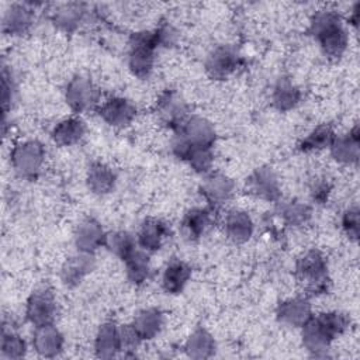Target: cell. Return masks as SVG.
Here are the masks:
<instances>
[{"label": "cell", "instance_id": "cell-1", "mask_svg": "<svg viewBox=\"0 0 360 360\" xmlns=\"http://www.w3.org/2000/svg\"><path fill=\"white\" fill-rule=\"evenodd\" d=\"M349 323L350 319L347 315L338 311L311 316L302 326V345L315 356L323 354L332 340L347 329Z\"/></svg>", "mask_w": 360, "mask_h": 360}, {"label": "cell", "instance_id": "cell-2", "mask_svg": "<svg viewBox=\"0 0 360 360\" xmlns=\"http://www.w3.org/2000/svg\"><path fill=\"white\" fill-rule=\"evenodd\" d=\"M311 34L326 56L339 58L347 46V32L343 21L332 10H322L315 14L311 22Z\"/></svg>", "mask_w": 360, "mask_h": 360}, {"label": "cell", "instance_id": "cell-3", "mask_svg": "<svg viewBox=\"0 0 360 360\" xmlns=\"http://www.w3.org/2000/svg\"><path fill=\"white\" fill-rule=\"evenodd\" d=\"M295 276L304 290L321 294L328 288V263L319 250H308L295 264Z\"/></svg>", "mask_w": 360, "mask_h": 360}, {"label": "cell", "instance_id": "cell-4", "mask_svg": "<svg viewBox=\"0 0 360 360\" xmlns=\"http://www.w3.org/2000/svg\"><path fill=\"white\" fill-rule=\"evenodd\" d=\"M159 46L156 31H141L129 39L128 65L132 73L141 79L149 76L155 62V51Z\"/></svg>", "mask_w": 360, "mask_h": 360}, {"label": "cell", "instance_id": "cell-5", "mask_svg": "<svg viewBox=\"0 0 360 360\" xmlns=\"http://www.w3.org/2000/svg\"><path fill=\"white\" fill-rule=\"evenodd\" d=\"M45 160V149L38 141H24L11 150V165L15 172L27 179L35 177Z\"/></svg>", "mask_w": 360, "mask_h": 360}, {"label": "cell", "instance_id": "cell-6", "mask_svg": "<svg viewBox=\"0 0 360 360\" xmlns=\"http://www.w3.org/2000/svg\"><path fill=\"white\" fill-rule=\"evenodd\" d=\"M174 142L186 146L212 148V143L215 142V128L207 118L193 115L180 127Z\"/></svg>", "mask_w": 360, "mask_h": 360}, {"label": "cell", "instance_id": "cell-7", "mask_svg": "<svg viewBox=\"0 0 360 360\" xmlns=\"http://www.w3.org/2000/svg\"><path fill=\"white\" fill-rule=\"evenodd\" d=\"M25 314L28 321L35 328L52 323L56 315V302L53 292L48 287L37 288L27 301Z\"/></svg>", "mask_w": 360, "mask_h": 360}, {"label": "cell", "instance_id": "cell-8", "mask_svg": "<svg viewBox=\"0 0 360 360\" xmlns=\"http://www.w3.org/2000/svg\"><path fill=\"white\" fill-rule=\"evenodd\" d=\"M66 103L76 112H83L90 110L98 98V91L93 82L83 76L73 77L65 91Z\"/></svg>", "mask_w": 360, "mask_h": 360}, {"label": "cell", "instance_id": "cell-9", "mask_svg": "<svg viewBox=\"0 0 360 360\" xmlns=\"http://www.w3.org/2000/svg\"><path fill=\"white\" fill-rule=\"evenodd\" d=\"M156 111L159 120L170 127V128H180L184 121L187 120V105L183 98L176 91H165L156 104Z\"/></svg>", "mask_w": 360, "mask_h": 360}, {"label": "cell", "instance_id": "cell-10", "mask_svg": "<svg viewBox=\"0 0 360 360\" xmlns=\"http://www.w3.org/2000/svg\"><path fill=\"white\" fill-rule=\"evenodd\" d=\"M248 191L262 200L276 201L280 197L278 180L273 169L259 167L256 169L246 181Z\"/></svg>", "mask_w": 360, "mask_h": 360}, {"label": "cell", "instance_id": "cell-11", "mask_svg": "<svg viewBox=\"0 0 360 360\" xmlns=\"http://www.w3.org/2000/svg\"><path fill=\"white\" fill-rule=\"evenodd\" d=\"M239 58L231 46L215 48L205 60L207 73L218 80L226 79L238 68Z\"/></svg>", "mask_w": 360, "mask_h": 360}, {"label": "cell", "instance_id": "cell-12", "mask_svg": "<svg viewBox=\"0 0 360 360\" xmlns=\"http://www.w3.org/2000/svg\"><path fill=\"white\" fill-rule=\"evenodd\" d=\"M105 235L101 225L94 218L83 219L75 231V245L79 252L93 253L105 243Z\"/></svg>", "mask_w": 360, "mask_h": 360}, {"label": "cell", "instance_id": "cell-13", "mask_svg": "<svg viewBox=\"0 0 360 360\" xmlns=\"http://www.w3.org/2000/svg\"><path fill=\"white\" fill-rule=\"evenodd\" d=\"M98 114L108 125L121 128L128 125L134 120L135 107L127 98L112 97L101 104Z\"/></svg>", "mask_w": 360, "mask_h": 360}, {"label": "cell", "instance_id": "cell-14", "mask_svg": "<svg viewBox=\"0 0 360 360\" xmlns=\"http://www.w3.org/2000/svg\"><path fill=\"white\" fill-rule=\"evenodd\" d=\"M312 316L311 304L305 298H288L278 304L277 318L283 323L294 328H302Z\"/></svg>", "mask_w": 360, "mask_h": 360}, {"label": "cell", "instance_id": "cell-15", "mask_svg": "<svg viewBox=\"0 0 360 360\" xmlns=\"http://www.w3.org/2000/svg\"><path fill=\"white\" fill-rule=\"evenodd\" d=\"M32 346L42 357H55L62 352L63 336L53 323L37 326L32 336Z\"/></svg>", "mask_w": 360, "mask_h": 360}, {"label": "cell", "instance_id": "cell-16", "mask_svg": "<svg viewBox=\"0 0 360 360\" xmlns=\"http://www.w3.org/2000/svg\"><path fill=\"white\" fill-rule=\"evenodd\" d=\"M94 267V257L93 253L79 252L76 256H72L65 262L60 270V278L65 285L75 287L77 285L82 278L89 274Z\"/></svg>", "mask_w": 360, "mask_h": 360}, {"label": "cell", "instance_id": "cell-17", "mask_svg": "<svg viewBox=\"0 0 360 360\" xmlns=\"http://www.w3.org/2000/svg\"><path fill=\"white\" fill-rule=\"evenodd\" d=\"M96 354L101 359H111L120 350H122V340H121V330L112 322H107L100 326L96 342H94Z\"/></svg>", "mask_w": 360, "mask_h": 360}, {"label": "cell", "instance_id": "cell-18", "mask_svg": "<svg viewBox=\"0 0 360 360\" xmlns=\"http://www.w3.org/2000/svg\"><path fill=\"white\" fill-rule=\"evenodd\" d=\"M235 183L224 174H211L201 186L204 198L212 205L225 204L233 194Z\"/></svg>", "mask_w": 360, "mask_h": 360}, {"label": "cell", "instance_id": "cell-19", "mask_svg": "<svg viewBox=\"0 0 360 360\" xmlns=\"http://www.w3.org/2000/svg\"><path fill=\"white\" fill-rule=\"evenodd\" d=\"M332 156L345 165H353L359 160L360 146H359V129L354 127L349 134L335 136L330 143Z\"/></svg>", "mask_w": 360, "mask_h": 360}, {"label": "cell", "instance_id": "cell-20", "mask_svg": "<svg viewBox=\"0 0 360 360\" xmlns=\"http://www.w3.org/2000/svg\"><path fill=\"white\" fill-rule=\"evenodd\" d=\"M167 225L156 218H148L141 225L138 232V245L145 252H156L160 249L165 238L167 236Z\"/></svg>", "mask_w": 360, "mask_h": 360}, {"label": "cell", "instance_id": "cell-21", "mask_svg": "<svg viewBox=\"0 0 360 360\" xmlns=\"http://www.w3.org/2000/svg\"><path fill=\"white\" fill-rule=\"evenodd\" d=\"M34 22V11L27 4H11L3 17V28L8 34L22 35Z\"/></svg>", "mask_w": 360, "mask_h": 360}, {"label": "cell", "instance_id": "cell-22", "mask_svg": "<svg viewBox=\"0 0 360 360\" xmlns=\"http://www.w3.org/2000/svg\"><path fill=\"white\" fill-rule=\"evenodd\" d=\"M225 232L235 243L249 240L253 232V222L250 215L242 210H232L225 218Z\"/></svg>", "mask_w": 360, "mask_h": 360}, {"label": "cell", "instance_id": "cell-23", "mask_svg": "<svg viewBox=\"0 0 360 360\" xmlns=\"http://www.w3.org/2000/svg\"><path fill=\"white\" fill-rule=\"evenodd\" d=\"M163 325V314L158 308H146L138 312L131 326L136 332L141 340L155 338Z\"/></svg>", "mask_w": 360, "mask_h": 360}, {"label": "cell", "instance_id": "cell-24", "mask_svg": "<svg viewBox=\"0 0 360 360\" xmlns=\"http://www.w3.org/2000/svg\"><path fill=\"white\" fill-rule=\"evenodd\" d=\"M84 122L77 117H70L59 121L52 129V139L60 146H70L77 143L84 135Z\"/></svg>", "mask_w": 360, "mask_h": 360}, {"label": "cell", "instance_id": "cell-25", "mask_svg": "<svg viewBox=\"0 0 360 360\" xmlns=\"http://www.w3.org/2000/svg\"><path fill=\"white\" fill-rule=\"evenodd\" d=\"M115 184V173L104 163L94 162L87 170V186L94 194H107Z\"/></svg>", "mask_w": 360, "mask_h": 360}, {"label": "cell", "instance_id": "cell-26", "mask_svg": "<svg viewBox=\"0 0 360 360\" xmlns=\"http://www.w3.org/2000/svg\"><path fill=\"white\" fill-rule=\"evenodd\" d=\"M190 276H191V270L184 262L172 260L163 271L162 285L166 292L177 294L184 288Z\"/></svg>", "mask_w": 360, "mask_h": 360}, {"label": "cell", "instance_id": "cell-27", "mask_svg": "<svg viewBox=\"0 0 360 360\" xmlns=\"http://www.w3.org/2000/svg\"><path fill=\"white\" fill-rule=\"evenodd\" d=\"M184 350L191 359H207L215 352V340L208 330L198 328L187 339Z\"/></svg>", "mask_w": 360, "mask_h": 360}, {"label": "cell", "instance_id": "cell-28", "mask_svg": "<svg viewBox=\"0 0 360 360\" xmlns=\"http://www.w3.org/2000/svg\"><path fill=\"white\" fill-rule=\"evenodd\" d=\"M125 267H127V276L131 283L134 284H142L149 277L150 266H149V256L148 252L143 249L135 248L125 259Z\"/></svg>", "mask_w": 360, "mask_h": 360}, {"label": "cell", "instance_id": "cell-29", "mask_svg": "<svg viewBox=\"0 0 360 360\" xmlns=\"http://www.w3.org/2000/svg\"><path fill=\"white\" fill-rule=\"evenodd\" d=\"M211 224V212L207 208H191L186 212L181 226L186 236L198 239Z\"/></svg>", "mask_w": 360, "mask_h": 360}, {"label": "cell", "instance_id": "cell-30", "mask_svg": "<svg viewBox=\"0 0 360 360\" xmlns=\"http://www.w3.org/2000/svg\"><path fill=\"white\" fill-rule=\"evenodd\" d=\"M84 4L82 3H65L53 13V21L65 31H73L84 15Z\"/></svg>", "mask_w": 360, "mask_h": 360}, {"label": "cell", "instance_id": "cell-31", "mask_svg": "<svg viewBox=\"0 0 360 360\" xmlns=\"http://www.w3.org/2000/svg\"><path fill=\"white\" fill-rule=\"evenodd\" d=\"M300 98V90L288 79L278 80L273 91V104L277 110L288 111L298 104Z\"/></svg>", "mask_w": 360, "mask_h": 360}, {"label": "cell", "instance_id": "cell-32", "mask_svg": "<svg viewBox=\"0 0 360 360\" xmlns=\"http://www.w3.org/2000/svg\"><path fill=\"white\" fill-rule=\"evenodd\" d=\"M335 136L336 135L330 125H319L300 142V149L304 152H312L328 148L330 146Z\"/></svg>", "mask_w": 360, "mask_h": 360}, {"label": "cell", "instance_id": "cell-33", "mask_svg": "<svg viewBox=\"0 0 360 360\" xmlns=\"http://www.w3.org/2000/svg\"><path fill=\"white\" fill-rule=\"evenodd\" d=\"M280 217L291 226H301L311 218V208L297 200L285 201L280 205Z\"/></svg>", "mask_w": 360, "mask_h": 360}, {"label": "cell", "instance_id": "cell-34", "mask_svg": "<svg viewBox=\"0 0 360 360\" xmlns=\"http://www.w3.org/2000/svg\"><path fill=\"white\" fill-rule=\"evenodd\" d=\"M104 245L108 248L110 252H112L115 256L121 257L122 260L136 248V242L125 231H115V232L107 233Z\"/></svg>", "mask_w": 360, "mask_h": 360}, {"label": "cell", "instance_id": "cell-35", "mask_svg": "<svg viewBox=\"0 0 360 360\" xmlns=\"http://www.w3.org/2000/svg\"><path fill=\"white\" fill-rule=\"evenodd\" d=\"M27 352V346L24 339L14 333L13 330L7 332L6 329L3 330L1 335V345H0V356L3 359H8V360H15V359H21Z\"/></svg>", "mask_w": 360, "mask_h": 360}, {"label": "cell", "instance_id": "cell-36", "mask_svg": "<svg viewBox=\"0 0 360 360\" xmlns=\"http://www.w3.org/2000/svg\"><path fill=\"white\" fill-rule=\"evenodd\" d=\"M342 228L345 233L352 240H357L359 238V210L357 207H350L343 212L342 217Z\"/></svg>", "mask_w": 360, "mask_h": 360}, {"label": "cell", "instance_id": "cell-37", "mask_svg": "<svg viewBox=\"0 0 360 360\" xmlns=\"http://www.w3.org/2000/svg\"><path fill=\"white\" fill-rule=\"evenodd\" d=\"M13 98V84L8 82V77L6 73H3V80H1V100H3V108L7 110L8 103Z\"/></svg>", "mask_w": 360, "mask_h": 360}, {"label": "cell", "instance_id": "cell-38", "mask_svg": "<svg viewBox=\"0 0 360 360\" xmlns=\"http://www.w3.org/2000/svg\"><path fill=\"white\" fill-rule=\"evenodd\" d=\"M328 194H329V184L325 181H319L312 187L314 200H316L319 202H323L328 198Z\"/></svg>", "mask_w": 360, "mask_h": 360}]
</instances>
